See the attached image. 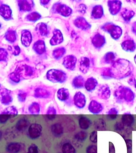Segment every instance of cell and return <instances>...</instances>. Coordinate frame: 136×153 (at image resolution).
Here are the masks:
<instances>
[{
    "mask_svg": "<svg viewBox=\"0 0 136 153\" xmlns=\"http://www.w3.org/2000/svg\"><path fill=\"white\" fill-rule=\"evenodd\" d=\"M131 64L127 60L119 59L110 68L112 78L121 79L130 76L132 72Z\"/></svg>",
    "mask_w": 136,
    "mask_h": 153,
    "instance_id": "1",
    "label": "cell"
},
{
    "mask_svg": "<svg viewBox=\"0 0 136 153\" xmlns=\"http://www.w3.org/2000/svg\"><path fill=\"white\" fill-rule=\"evenodd\" d=\"M114 99L117 103H123L124 102L127 104H131L134 101L135 94L129 87L120 86L114 91Z\"/></svg>",
    "mask_w": 136,
    "mask_h": 153,
    "instance_id": "2",
    "label": "cell"
},
{
    "mask_svg": "<svg viewBox=\"0 0 136 153\" xmlns=\"http://www.w3.org/2000/svg\"><path fill=\"white\" fill-rule=\"evenodd\" d=\"M46 77L51 82L62 83L66 81L67 76L65 72L61 70L52 69L48 71Z\"/></svg>",
    "mask_w": 136,
    "mask_h": 153,
    "instance_id": "3",
    "label": "cell"
},
{
    "mask_svg": "<svg viewBox=\"0 0 136 153\" xmlns=\"http://www.w3.org/2000/svg\"><path fill=\"white\" fill-rule=\"evenodd\" d=\"M102 29L110 33L113 39H117L120 38L122 34V30L119 26L109 22L104 25Z\"/></svg>",
    "mask_w": 136,
    "mask_h": 153,
    "instance_id": "4",
    "label": "cell"
},
{
    "mask_svg": "<svg viewBox=\"0 0 136 153\" xmlns=\"http://www.w3.org/2000/svg\"><path fill=\"white\" fill-rule=\"evenodd\" d=\"M42 129V126L41 124L37 123H33L28 128V137L32 140L36 139L41 136Z\"/></svg>",
    "mask_w": 136,
    "mask_h": 153,
    "instance_id": "5",
    "label": "cell"
},
{
    "mask_svg": "<svg viewBox=\"0 0 136 153\" xmlns=\"http://www.w3.org/2000/svg\"><path fill=\"white\" fill-rule=\"evenodd\" d=\"M0 95V100L3 105L7 106L12 102L13 98L11 91L6 88H1Z\"/></svg>",
    "mask_w": 136,
    "mask_h": 153,
    "instance_id": "6",
    "label": "cell"
},
{
    "mask_svg": "<svg viewBox=\"0 0 136 153\" xmlns=\"http://www.w3.org/2000/svg\"><path fill=\"white\" fill-rule=\"evenodd\" d=\"M52 10L55 13H58L65 17L69 16L72 13V10L70 7L61 3L55 4Z\"/></svg>",
    "mask_w": 136,
    "mask_h": 153,
    "instance_id": "7",
    "label": "cell"
},
{
    "mask_svg": "<svg viewBox=\"0 0 136 153\" xmlns=\"http://www.w3.org/2000/svg\"><path fill=\"white\" fill-rule=\"evenodd\" d=\"M24 146L19 142H10L6 146L5 149L8 153H19L24 148Z\"/></svg>",
    "mask_w": 136,
    "mask_h": 153,
    "instance_id": "8",
    "label": "cell"
},
{
    "mask_svg": "<svg viewBox=\"0 0 136 153\" xmlns=\"http://www.w3.org/2000/svg\"><path fill=\"white\" fill-rule=\"evenodd\" d=\"M74 103L77 108L83 109L86 104L87 99L85 96L82 92H76L74 97Z\"/></svg>",
    "mask_w": 136,
    "mask_h": 153,
    "instance_id": "9",
    "label": "cell"
},
{
    "mask_svg": "<svg viewBox=\"0 0 136 153\" xmlns=\"http://www.w3.org/2000/svg\"><path fill=\"white\" fill-rule=\"evenodd\" d=\"M89 112L94 115L100 114L104 109L103 105L95 100H92L89 103L88 107Z\"/></svg>",
    "mask_w": 136,
    "mask_h": 153,
    "instance_id": "10",
    "label": "cell"
},
{
    "mask_svg": "<svg viewBox=\"0 0 136 153\" xmlns=\"http://www.w3.org/2000/svg\"><path fill=\"white\" fill-rule=\"evenodd\" d=\"M111 93L110 88L107 84L100 85L97 91L98 97L101 100H108L110 98Z\"/></svg>",
    "mask_w": 136,
    "mask_h": 153,
    "instance_id": "11",
    "label": "cell"
},
{
    "mask_svg": "<svg viewBox=\"0 0 136 153\" xmlns=\"http://www.w3.org/2000/svg\"><path fill=\"white\" fill-rule=\"evenodd\" d=\"M77 58L73 55H69L64 57L63 64L66 69L70 70H73L75 69Z\"/></svg>",
    "mask_w": 136,
    "mask_h": 153,
    "instance_id": "12",
    "label": "cell"
},
{
    "mask_svg": "<svg viewBox=\"0 0 136 153\" xmlns=\"http://www.w3.org/2000/svg\"><path fill=\"white\" fill-rule=\"evenodd\" d=\"M30 122L27 118H20L15 124V129L19 132H22L27 130L30 126Z\"/></svg>",
    "mask_w": 136,
    "mask_h": 153,
    "instance_id": "13",
    "label": "cell"
},
{
    "mask_svg": "<svg viewBox=\"0 0 136 153\" xmlns=\"http://www.w3.org/2000/svg\"><path fill=\"white\" fill-rule=\"evenodd\" d=\"M89 59L86 57H82L79 60L78 67L80 70L83 74L88 72L90 67Z\"/></svg>",
    "mask_w": 136,
    "mask_h": 153,
    "instance_id": "14",
    "label": "cell"
},
{
    "mask_svg": "<svg viewBox=\"0 0 136 153\" xmlns=\"http://www.w3.org/2000/svg\"><path fill=\"white\" fill-rule=\"evenodd\" d=\"M134 116L130 113H125L123 114L121 117V122L124 126L127 127H131L135 123Z\"/></svg>",
    "mask_w": 136,
    "mask_h": 153,
    "instance_id": "15",
    "label": "cell"
},
{
    "mask_svg": "<svg viewBox=\"0 0 136 153\" xmlns=\"http://www.w3.org/2000/svg\"><path fill=\"white\" fill-rule=\"evenodd\" d=\"M122 3L120 1H108V5L110 12L113 15H115L120 11Z\"/></svg>",
    "mask_w": 136,
    "mask_h": 153,
    "instance_id": "16",
    "label": "cell"
},
{
    "mask_svg": "<svg viewBox=\"0 0 136 153\" xmlns=\"http://www.w3.org/2000/svg\"><path fill=\"white\" fill-rule=\"evenodd\" d=\"M63 41L62 34L59 30L55 29L54 31L53 36L50 41V43L52 45H58Z\"/></svg>",
    "mask_w": 136,
    "mask_h": 153,
    "instance_id": "17",
    "label": "cell"
},
{
    "mask_svg": "<svg viewBox=\"0 0 136 153\" xmlns=\"http://www.w3.org/2000/svg\"><path fill=\"white\" fill-rule=\"evenodd\" d=\"M74 24L76 27L83 30H88L90 28L91 25L82 17H79L75 20Z\"/></svg>",
    "mask_w": 136,
    "mask_h": 153,
    "instance_id": "18",
    "label": "cell"
},
{
    "mask_svg": "<svg viewBox=\"0 0 136 153\" xmlns=\"http://www.w3.org/2000/svg\"><path fill=\"white\" fill-rule=\"evenodd\" d=\"M18 2L20 10L22 11H30L34 7V3L32 1H19Z\"/></svg>",
    "mask_w": 136,
    "mask_h": 153,
    "instance_id": "19",
    "label": "cell"
},
{
    "mask_svg": "<svg viewBox=\"0 0 136 153\" xmlns=\"http://www.w3.org/2000/svg\"><path fill=\"white\" fill-rule=\"evenodd\" d=\"M51 132L55 137H60L64 133V128L59 123H56L51 127Z\"/></svg>",
    "mask_w": 136,
    "mask_h": 153,
    "instance_id": "20",
    "label": "cell"
},
{
    "mask_svg": "<svg viewBox=\"0 0 136 153\" xmlns=\"http://www.w3.org/2000/svg\"><path fill=\"white\" fill-rule=\"evenodd\" d=\"M98 85V81L93 77L88 78L85 83V87L88 91L91 92L95 90Z\"/></svg>",
    "mask_w": 136,
    "mask_h": 153,
    "instance_id": "21",
    "label": "cell"
},
{
    "mask_svg": "<svg viewBox=\"0 0 136 153\" xmlns=\"http://www.w3.org/2000/svg\"><path fill=\"white\" fill-rule=\"evenodd\" d=\"M32 41L31 33L27 30H23L21 35V42L25 46H29Z\"/></svg>",
    "mask_w": 136,
    "mask_h": 153,
    "instance_id": "22",
    "label": "cell"
},
{
    "mask_svg": "<svg viewBox=\"0 0 136 153\" xmlns=\"http://www.w3.org/2000/svg\"><path fill=\"white\" fill-rule=\"evenodd\" d=\"M0 14L4 19L10 20L12 18V10L10 7L6 4H2L0 7Z\"/></svg>",
    "mask_w": 136,
    "mask_h": 153,
    "instance_id": "23",
    "label": "cell"
},
{
    "mask_svg": "<svg viewBox=\"0 0 136 153\" xmlns=\"http://www.w3.org/2000/svg\"><path fill=\"white\" fill-rule=\"evenodd\" d=\"M79 125L81 129L87 130L90 127L91 125V120L88 117L83 116L79 119Z\"/></svg>",
    "mask_w": 136,
    "mask_h": 153,
    "instance_id": "24",
    "label": "cell"
},
{
    "mask_svg": "<svg viewBox=\"0 0 136 153\" xmlns=\"http://www.w3.org/2000/svg\"><path fill=\"white\" fill-rule=\"evenodd\" d=\"M92 41L93 45L95 48H100L104 45L106 39L103 36L98 33L94 36Z\"/></svg>",
    "mask_w": 136,
    "mask_h": 153,
    "instance_id": "25",
    "label": "cell"
},
{
    "mask_svg": "<svg viewBox=\"0 0 136 153\" xmlns=\"http://www.w3.org/2000/svg\"><path fill=\"white\" fill-rule=\"evenodd\" d=\"M70 93L67 88H62L57 92V97L61 101H67L70 97Z\"/></svg>",
    "mask_w": 136,
    "mask_h": 153,
    "instance_id": "26",
    "label": "cell"
},
{
    "mask_svg": "<svg viewBox=\"0 0 136 153\" xmlns=\"http://www.w3.org/2000/svg\"><path fill=\"white\" fill-rule=\"evenodd\" d=\"M34 96L39 99H46L51 96L50 93L47 90L41 88H37L34 91Z\"/></svg>",
    "mask_w": 136,
    "mask_h": 153,
    "instance_id": "27",
    "label": "cell"
},
{
    "mask_svg": "<svg viewBox=\"0 0 136 153\" xmlns=\"http://www.w3.org/2000/svg\"><path fill=\"white\" fill-rule=\"evenodd\" d=\"M122 47L125 51L132 52L136 49V44L133 40L127 39L123 42Z\"/></svg>",
    "mask_w": 136,
    "mask_h": 153,
    "instance_id": "28",
    "label": "cell"
},
{
    "mask_svg": "<svg viewBox=\"0 0 136 153\" xmlns=\"http://www.w3.org/2000/svg\"><path fill=\"white\" fill-rule=\"evenodd\" d=\"M94 126V128L97 131H105L107 128V123L104 119L100 118L95 120Z\"/></svg>",
    "mask_w": 136,
    "mask_h": 153,
    "instance_id": "29",
    "label": "cell"
},
{
    "mask_svg": "<svg viewBox=\"0 0 136 153\" xmlns=\"http://www.w3.org/2000/svg\"><path fill=\"white\" fill-rule=\"evenodd\" d=\"M33 49L39 55L42 54L46 50L45 44L43 41H37L34 43L33 47Z\"/></svg>",
    "mask_w": 136,
    "mask_h": 153,
    "instance_id": "30",
    "label": "cell"
},
{
    "mask_svg": "<svg viewBox=\"0 0 136 153\" xmlns=\"http://www.w3.org/2000/svg\"><path fill=\"white\" fill-rule=\"evenodd\" d=\"M103 15V8L101 5H96L93 8L91 13L93 19H100Z\"/></svg>",
    "mask_w": 136,
    "mask_h": 153,
    "instance_id": "31",
    "label": "cell"
},
{
    "mask_svg": "<svg viewBox=\"0 0 136 153\" xmlns=\"http://www.w3.org/2000/svg\"><path fill=\"white\" fill-rule=\"evenodd\" d=\"M85 81L83 77L81 75L76 76L72 81V85L75 88L79 89L83 88L85 86Z\"/></svg>",
    "mask_w": 136,
    "mask_h": 153,
    "instance_id": "32",
    "label": "cell"
},
{
    "mask_svg": "<svg viewBox=\"0 0 136 153\" xmlns=\"http://www.w3.org/2000/svg\"><path fill=\"white\" fill-rule=\"evenodd\" d=\"M88 136V133L86 131L82 130L78 131L75 135L74 139L79 143H82L86 140Z\"/></svg>",
    "mask_w": 136,
    "mask_h": 153,
    "instance_id": "33",
    "label": "cell"
},
{
    "mask_svg": "<svg viewBox=\"0 0 136 153\" xmlns=\"http://www.w3.org/2000/svg\"><path fill=\"white\" fill-rule=\"evenodd\" d=\"M36 30L37 32L42 36H47L48 31L47 25L44 23L41 22L37 25Z\"/></svg>",
    "mask_w": 136,
    "mask_h": 153,
    "instance_id": "34",
    "label": "cell"
},
{
    "mask_svg": "<svg viewBox=\"0 0 136 153\" xmlns=\"http://www.w3.org/2000/svg\"><path fill=\"white\" fill-rule=\"evenodd\" d=\"M119 114V111L115 107H113L110 109L108 112L106 113L107 118L109 120H111L116 119Z\"/></svg>",
    "mask_w": 136,
    "mask_h": 153,
    "instance_id": "35",
    "label": "cell"
},
{
    "mask_svg": "<svg viewBox=\"0 0 136 153\" xmlns=\"http://www.w3.org/2000/svg\"><path fill=\"white\" fill-rule=\"evenodd\" d=\"M28 111L30 114L33 115H38L40 112V106L38 103L34 102L32 103L29 107Z\"/></svg>",
    "mask_w": 136,
    "mask_h": 153,
    "instance_id": "36",
    "label": "cell"
},
{
    "mask_svg": "<svg viewBox=\"0 0 136 153\" xmlns=\"http://www.w3.org/2000/svg\"><path fill=\"white\" fill-rule=\"evenodd\" d=\"M135 13L133 11L126 9V8L123 10L121 13V15L125 21L128 22L133 17Z\"/></svg>",
    "mask_w": 136,
    "mask_h": 153,
    "instance_id": "37",
    "label": "cell"
},
{
    "mask_svg": "<svg viewBox=\"0 0 136 153\" xmlns=\"http://www.w3.org/2000/svg\"><path fill=\"white\" fill-rule=\"evenodd\" d=\"M62 150V153H76V149L69 142H66L63 145Z\"/></svg>",
    "mask_w": 136,
    "mask_h": 153,
    "instance_id": "38",
    "label": "cell"
},
{
    "mask_svg": "<svg viewBox=\"0 0 136 153\" xmlns=\"http://www.w3.org/2000/svg\"><path fill=\"white\" fill-rule=\"evenodd\" d=\"M11 116L12 117H14L18 114V111L15 106H10L7 107L1 112Z\"/></svg>",
    "mask_w": 136,
    "mask_h": 153,
    "instance_id": "39",
    "label": "cell"
},
{
    "mask_svg": "<svg viewBox=\"0 0 136 153\" xmlns=\"http://www.w3.org/2000/svg\"><path fill=\"white\" fill-rule=\"evenodd\" d=\"M65 52V50L64 48H58L54 50L52 55L55 59H58L64 56Z\"/></svg>",
    "mask_w": 136,
    "mask_h": 153,
    "instance_id": "40",
    "label": "cell"
},
{
    "mask_svg": "<svg viewBox=\"0 0 136 153\" xmlns=\"http://www.w3.org/2000/svg\"><path fill=\"white\" fill-rule=\"evenodd\" d=\"M6 39L10 43H13L16 41V34L15 31L12 30H9L5 34Z\"/></svg>",
    "mask_w": 136,
    "mask_h": 153,
    "instance_id": "41",
    "label": "cell"
},
{
    "mask_svg": "<svg viewBox=\"0 0 136 153\" xmlns=\"http://www.w3.org/2000/svg\"><path fill=\"white\" fill-rule=\"evenodd\" d=\"M116 58L115 55L113 52H108L103 57V60L105 63L110 64L113 63Z\"/></svg>",
    "mask_w": 136,
    "mask_h": 153,
    "instance_id": "42",
    "label": "cell"
},
{
    "mask_svg": "<svg viewBox=\"0 0 136 153\" xmlns=\"http://www.w3.org/2000/svg\"><path fill=\"white\" fill-rule=\"evenodd\" d=\"M41 18V16L37 12H33L30 13L26 16V20L28 21L35 22Z\"/></svg>",
    "mask_w": 136,
    "mask_h": 153,
    "instance_id": "43",
    "label": "cell"
},
{
    "mask_svg": "<svg viewBox=\"0 0 136 153\" xmlns=\"http://www.w3.org/2000/svg\"><path fill=\"white\" fill-rule=\"evenodd\" d=\"M56 114V111L54 106H50L48 108L46 114H47L48 118L50 120L54 119Z\"/></svg>",
    "mask_w": 136,
    "mask_h": 153,
    "instance_id": "44",
    "label": "cell"
},
{
    "mask_svg": "<svg viewBox=\"0 0 136 153\" xmlns=\"http://www.w3.org/2000/svg\"><path fill=\"white\" fill-rule=\"evenodd\" d=\"M21 75L16 70L14 72L11 73L9 75V79L13 82H15V83H19L21 81Z\"/></svg>",
    "mask_w": 136,
    "mask_h": 153,
    "instance_id": "45",
    "label": "cell"
},
{
    "mask_svg": "<svg viewBox=\"0 0 136 153\" xmlns=\"http://www.w3.org/2000/svg\"><path fill=\"white\" fill-rule=\"evenodd\" d=\"M101 75L103 79H109L112 78L110 68H107V69H104L101 73Z\"/></svg>",
    "mask_w": 136,
    "mask_h": 153,
    "instance_id": "46",
    "label": "cell"
},
{
    "mask_svg": "<svg viewBox=\"0 0 136 153\" xmlns=\"http://www.w3.org/2000/svg\"><path fill=\"white\" fill-rule=\"evenodd\" d=\"M125 126L122 122H117L114 124L113 128L117 132H121L125 128Z\"/></svg>",
    "mask_w": 136,
    "mask_h": 153,
    "instance_id": "47",
    "label": "cell"
},
{
    "mask_svg": "<svg viewBox=\"0 0 136 153\" xmlns=\"http://www.w3.org/2000/svg\"><path fill=\"white\" fill-rule=\"evenodd\" d=\"M27 153H40V150L36 144L33 143L28 147Z\"/></svg>",
    "mask_w": 136,
    "mask_h": 153,
    "instance_id": "48",
    "label": "cell"
},
{
    "mask_svg": "<svg viewBox=\"0 0 136 153\" xmlns=\"http://www.w3.org/2000/svg\"><path fill=\"white\" fill-rule=\"evenodd\" d=\"M24 69L25 75L26 77H30L34 75V70L31 67L28 66H25L24 67Z\"/></svg>",
    "mask_w": 136,
    "mask_h": 153,
    "instance_id": "49",
    "label": "cell"
},
{
    "mask_svg": "<svg viewBox=\"0 0 136 153\" xmlns=\"http://www.w3.org/2000/svg\"><path fill=\"white\" fill-rule=\"evenodd\" d=\"M86 153H97V147L96 145L88 146L86 149Z\"/></svg>",
    "mask_w": 136,
    "mask_h": 153,
    "instance_id": "50",
    "label": "cell"
},
{
    "mask_svg": "<svg viewBox=\"0 0 136 153\" xmlns=\"http://www.w3.org/2000/svg\"><path fill=\"white\" fill-rule=\"evenodd\" d=\"M89 140L92 143H96L97 142V132L96 130H94L90 133L89 137Z\"/></svg>",
    "mask_w": 136,
    "mask_h": 153,
    "instance_id": "51",
    "label": "cell"
},
{
    "mask_svg": "<svg viewBox=\"0 0 136 153\" xmlns=\"http://www.w3.org/2000/svg\"><path fill=\"white\" fill-rule=\"evenodd\" d=\"M11 118V116L9 114L1 113L0 115V122L1 124H5Z\"/></svg>",
    "mask_w": 136,
    "mask_h": 153,
    "instance_id": "52",
    "label": "cell"
},
{
    "mask_svg": "<svg viewBox=\"0 0 136 153\" xmlns=\"http://www.w3.org/2000/svg\"><path fill=\"white\" fill-rule=\"evenodd\" d=\"M27 93L23 91H20L18 94V99L21 102H24L25 101L27 97Z\"/></svg>",
    "mask_w": 136,
    "mask_h": 153,
    "instance_id": "53",
    "label": "cell"
},
{
    "mask_svg": "<svg viewBox=\"0 0 136 153\" xmlns=\"http://www.w3.org/2000/svg\"><path fill=\"white\" fill-rule=\"evenodd\" d=\"M8 53L6 50L1 48L0 49V60L1 61H6Z\"/></svg>",
    "mask_w": 136,
    "mask_h": 153,
    "instance_id": "54",
    "label": "cell"
},
{
    "mask_svg": "<svg viewBox=\"0 0 136 153\" xmlns=\"http://www.w3.org/2000/svg\"><path fill=\"white\" fill-rule=\"evenodd\" d=\"M125 143L127 148V153H132V140L131 139H127L125 140Z\"/></svg>",
    "mask_w": 136,
    "mask_h": 153,
    "instance_id": "55",
    "label": "cell"
},
{
    "mask_svg": "<svg viewBox=\"0 0 136 153\" xmlns=\"http://www.w3.org/2000/svg\"><path fill=\"white\" fill-rule=\"evenodd\" d=\"M78 11L82 13V14H84L85 13L86 10L87 9L86 6L84 4H80L78 7Z\"/></svg>",
    "mask_w": 136,
    "mask_h": 153,
    "instance_id": "56",
    "label": "cell"
},
{
    "mask_svg": "<svg viewBox=\"0 0 136 153\" xmlns=\"http://www.w3.org/2000/svg\"><path fill=\"white\" fill-rule=\"evenodd\" d=\"M128 83L131 86H133L136 89V80L134 77L131 78L128 81Z\"/></svg>",
    "mask_w": 136,
    "mask_h": 153,
    "instance_id": "57",
    "label": "cell"
},
{
    "mask_svg": "<svg viewBox=\"0 0 136 153\" xmlns=\"http://www.w3.org/2000/svg\"><path fill=\"white\" fill-rule=\"evenodd\" d=\"M109 153H115L114 145L111 142H110L109 143Z\"/></svg>",
    "mask_w": 136,
    "mask_h": 153,
    "instance_id": "58",
    "label": "cell"
},
{
    "mask_svg": "<svg viewBox=\"0 0 136 153\" xmlns=\"http://www.w3.org/2000/svg\"><path fill=\"white\" fill-rule=\"evenodd\" d=\"M20 51H21V50H20V48L18 45L14 47L13 52L14 55L17 56L20 53Z\"/></svg>",
    "mask_w": 136,
    "mask_h": 153,
    "instance_id": "59",
    "label": "cell"
},
{
    "mask_svg": "<svg viewBox=\"0 0 136 153\" xmlns=\"http://www.w3.org/2000/svg\"><path fill=\"white\" fill-rule=\"evenodd\" d=\"M40 3H41V4L43 5H46L49 2H50V1H47V0H43V1H40Z\"/></svg>",
    "mask_w": 136,
    "mask_h": 153,
    "instance_id": "60",
    "label": "cell"
},
{
    "mask_svg": "<svg viewBox=\"0 0 136 153\" xmlns=\"http://www.w3.org/2000/svg\"><path fill=\"white\" fill-rule=\"evenodd\" d=\"M134 32H135L136 34V23L135 24V25H134L133 27H132Z\"/></svg>",
    "mask_w": 136,
    "mask_h": 153,
    "instance_id": "61",
    "label": "cell"
},
{
    "mask_svg": "<svg viewBox=\"0 0 136 153\" xmlns=\"http://www.w3.org/2000/svg\"><path fill=\"white\" fill-rule=\"evenodd\" d=\"M135 63H136V55L135 56Z\"/></svg>",
    "mask_w": 136,
    "mask_h": 153,
    "instance_id": "62",
    "label": "cell"
},
{
    "mask_svg": "<svg viewBox=\"0 0 136 153\" xmlns=\"http://www.w3.org/2000/svg\"></svg>",
    "mask_w": 136,
    "mask_h": 153,
    "instance_id": "63",
    "label": "cell"
}]
</instances>
